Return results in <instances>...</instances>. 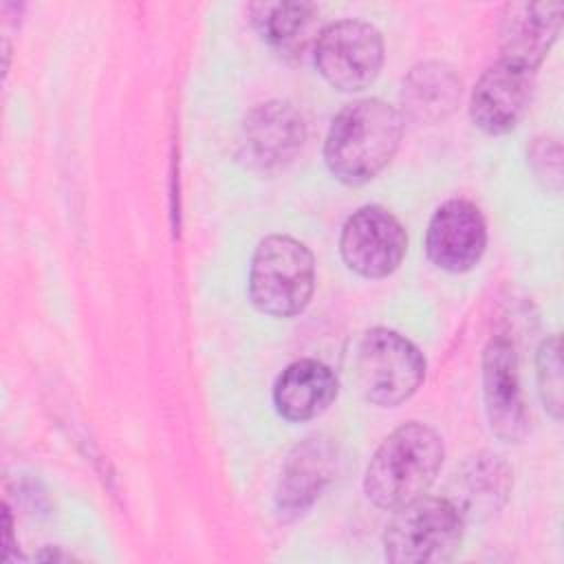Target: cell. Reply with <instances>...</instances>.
Listing matches in <instances>:
<instances>
[{
	"label": "cell",
	"instance_id": "obj_5",
	"mask_svg": "<svg viewBox=\"0 0 564 564\" xmlns=\"http://www.w3.org/2000/svg\"><path fill=\"white\" fill-rule=\"evenodd\" d=\"M355 377L368 401L394 408L408 401L423 383L425 359L403 335L372 328L357 344Z\"/></svg>",
	"mask_w": 564,
	"mask_h": 564
},
{
	"label": "cell",
	"instance_id": "obj_18",
	"mask_svg": "<svg viewBox=\"0 0 564 564\" xmlns=\"http://www.w3.org/2000/svg\"><path fill=\"white\" fill-rule=\"evenodd\" d=\"M538 386L544 408L560 419L562 414V364L557 337L546 339L538 350Z\"/></svg>",
	"mask_w": 564,
	"mask_h": 564
},
{
	"label": "cell",
	"instance_id": "obj_12",
	"mask_svg": "<svg viewBox=\"0 0 564 564\" xmlns=\"http://www.w3.org/2000/svg\"><path fill=\"white\" fill-rule=\"evenodd\" d=\"M562 2H511L505 7L498 42L505 62L533 70L557 40Z\"/></svg>",
	"mask_w": 564,
	"mask_h": 564
},
{
	"label": "cell",
	"instance_id": "obj_2",
	"mask_svg": "<svg viewBox=\"0 0 564 564\" xmlns=\"http://www.w3.org/2000/svg\"><path fill=\"white\" fill-rule=\"evenodd\" d=\"M441 436L423 423L410 421L390 432L372 454L364 491L381 509H399L421 498L443 465Z\"/></svg>",
	"mask_w": 564,
	"mask_h": 564
},
{
	"label": "cell",
	"instance_id": "obj_16",
	"mask_svg": "<svg viewBox=\"0 0 564 564\" xmlns=\"http://www.w3.org/2000/svg\"><path fill=\"white\" fill-rule=\"evenodd\" d=\"M460 485V496L452 502L458 507L463 518L494 513L509 494L511 474L498 456L478 454L465 465Z\"/></svg>",
	"mask_w": 564,
	"mask_h": 564
},
{
	"label": "cell",
	"instance_id": "obj_15",
	"mask_svg": "<svg viewBox=\"0 0 564 564\" xmlns=\"http://www.w3.org/2000/svg\"><path fill=\"white\" fill-rule=\"evenodd\" d=\"M460 99V77L443 62H423L403 79L401 106L412 121L436 123L452 115Z\"/></svg>",
	"mask_w": 564,
	"mask_h": 564
},
{
	"label": "cell",
	"instance_id": "obj_7",
	"mask_svg": "<svg viewBox=\"0 0 564 564\" xmlns=\"http://www.w3.org/2000/svg\"><path fill=\"white\" fill-rule=\"evenodd\" d=\"M408 236L403 225L379 205L357 209L344 225L339 251L348 269L364 278H386L403 260Z\"/></svg>",
	"mask_w": 564,
	"mask_h": 564
},
{
	"label": "cell",
	"instance_id": "obj_4",
	"mask_svg": "<svg viewBox=\"0 0 564 564\" xmlns=\"http://www.w3.org/2000/svg\"><path fill=\"white\" fill-rule=\"evenodd\" d=\"M386 527L383 553L392 564H438L460 546L465 518L447 498H416L399 509Z\"/></svg>",
	"mask_w": 564,
	"mask_h": 564
},
{
	"label": "cell",
	"instance_id": "obj_3",
	"mask_svg": "<svg viewBox=\"0 0 564 564\" xmlns=\"http://www.w3.org/2000/svg\"><path fill=\"white\" fill-rule=\"evenodd\" d=\"M313 289L315 260L306 245L275 234L256 247L249 295L258 311L273 317H293L306 308Z\"/></svg>",
	"mask_w": 564,
	"mask_h": 564
},
{
	"label": "cell",
	"instance_id": "obj_8",
	"mask_svg": "<svg viewBox=\"0 0 564 564\" xmlns=\"http://www.w3.org/2000/svg\"><path fill=\"white\" fill-rule=\"evenodd\" d=\"M487 247V225L480 209L463 198L443 203L425 236L427 258L443 271H469Z\"/></svg>",
	"mask_w": 564,
	"mask_h": 564
},
{
	"label": "cell",
	"instance_id": "obj_11",
	"mask_svg": "<svg viewBox=\"0 0 564 564\" xmlns=\"http://www.w3.org/2000/svg\"><path fill=\"white\" fill-rule=\"evenodd\" d=\"M306 139L302 115L286 101H267L249 110L242 123L247 161L258 170H280L293 161Z\"/></svg>",
	"mask_w": 564,
	"mask_h": 564
},
{
	"label": "cell",
	"instance_id": "obj_17",
	"mask_svg": "<svg viewBox=\"0 0 564 564\" xmlns=\"http://www.w3.org/2000/svg\"><path fill=\"white\" fill-rule=\"evenodd\" d=\"M315 11L311 2H258L251 4V20L262 40L280 51H291L300 46Z\"/></svg>",
	"mask_w": 564,
	"mask_h": 564
},
{
	"label": "cell",
	"instance_id": "obj_19",
	"mask_svg": "<svg viewBox=\"0 0 564 564\" xmlns=\"http://www.w3.org/2000/svg\"><path fill=\"white\" fill-rule=\"evenodd\" d=\"M529 163L535 172V176L553 189H560V181H562V152H560V143L555 139H538L531 145L529 152Z\"/></svg>",
	"mask_w": 564,
	"mask_h": 564
},
{
	"label": "cell",
	"instance_id": "obj_1",
	"mask_svg": "<svg viewBox=\"0 0 564 564\" xmlns=\"http://www.w3.org/2000/svg\"><path fill=\"white\" fill-rule=\"evenodd\" d=\"M401 137L403 117L394 106L377 97L359 99L333 119L324 143V159L337 181L361 185L392 161Z\"/></svg>",
	"mask_w": 564,
	"mask_h": 564
},
{
	"label": "cell",
	"instance_id": "obj_9",
	"mask_svg": "<svg viewBox=\"0 0 564 564\" xmlns=\"http://www.w3.org/2000/svg\"><path fill=\"white\" fill-rule=\"evenodd\" d=\"M482 397L491 432L509 443L527 434L529 416L518 379V357L509 339L496 337L482 355Z\"/></svg>",
	"mask_w": 564,
	"mask_h": 564
},
{
	"label": "cell",
	"instance_id": "obj_13",
	"mask_svg": "<svg viewBox=\"0 0 564 564\" xmlns=\"http://www.w3.org/2000/svg\"><path fill=\"white\" fill-rule=\"evenodd\" d=\"M337 397V379L317 359H297L282 370L273 386L275 410L286 421H308L328 410Z\"/></svg>",
	"mask_w": 564,
	"mask_h": 564
},
{
	"label": "cell",
	"instance_id": "obj_14",
	"mask_svg": "<svg viewBox=\"0 0 564 564\" xmlns=\"http://www.w3.org/2000/svg\"><path fill=\"white\" fill-rule=\"evenodd\" d=\"M335 452L324 438H306L284 463L278 485V509L284 516L304 513L330 480Z\"/></svg>",
	"mask_w": 564,
	"mask_h": 564
},
{
	"label": "cell",
	"instance_id": "obj_10",
	"mask_svg": "<svg viewBox=\"0 0 564 564\" xmlns=\"http://www.w3.org/2000/svg\"><path fill=\"white\" fill-rule=\"evenodd\" d=\"M533 75V70L505 59L489 66L471 90L469 117L474 126L487 134L511 132L529 108Z\"/></svg>",
	"mask_w": 564,
	"mask_h": 564
},
{
	"label": "cell",
	"instance_id": "obj_6",
	"mask_svg": "<svg viewBox=\"0 0 564 564\" xmlns=\"http://www.w3.org/2000/svg\"><path fill=\"white\" fill-rule=\"evenodd\" d=\"M383 64L381 33L361 20H339L322 29L315 42L319 75L339 90L368 88Z\"/></svg>",
	"mask_w": 564,
	"mask_h": 564
}]
</instances>
